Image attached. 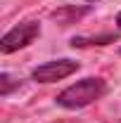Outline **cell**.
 I'll return each instance as SVG.
<instances>
[{"label":"cell","mask_w":121,"mask_h":123,"mask_svg":"<svg viewBox=\"0 0 121 123\" xmlns=\"http://www.w3.org/2000/svg\"><path fill=\"white\" fill-rule=\"evenodd\" d=\"M105 92H107V85L102 78H83L74 85L64 88L55 99L64 109H83L88 104H93L95 99H100Z\"/></svg>","instance_id":"6da1fadb"},{"label":"cell","mask_w":121,"mask_h":123,"mask_svg":"<svg viewBox=\"0 0 121 123\" xmlns=\"http://www.w3.org/2000/svg\"><path fill=\"white\" fill-rule=\"evenodd\" d=\"M116 24H119V31H121V12H119V17H116Z\"/></svg>","instance_id":"52a82bcc"},{"label":"cell","mask_w":121,"mask_h":123,"mask_svg":"<svg viewBox=\"0 0 121 123\" xmlns=\"http://www.w3.org/2000/svg\"><path fill=\"white\" fill-rule=\"evenodd\" d=\"M88 2H97V0H88Z\"/></svg>","instance_id":"ba28073f"},{"label":"cell","mask_w":121,"mask_h":123,"mask_svg":"<svg viewBox=\"0 0 121 123\" xmlns=\"http://www.w3.org/2000/svg\"><path fill=\"white\" fill-rule=\"evenodd\" d=\"M78 71V62L74 59H55V62H45L40 66H36L31 71V78L38 80V83H55L62 78L71 76Z\"/></svg>","instance_id":"3957f363"},{"label":"cell","mask_w":121,"mask_h":123,"mask_svg":"<svg viewBox=\"0 0 121 123\" xmlns=\"http://www.w3.org/2000/svg\"><path fill=\"white\" fill-rule=\"evenodd\" d=\"M38 36H40V24H38V21H21L19 26L10 29L0 38V52H2V55L17 52V50H21V47L31 45Z\"/></svg>","instance_id":"7a4b0ae2"},{"label":"cell","mask_w":121,"mask_h":123,"mask_svg":"<svg viewBox=\"0 0 121 123\" xmlns=\"http://www.w3.org/2000/svg\"><path fill=\"white\" fill-rule=\"evenodd\" d=\"M86 12H88V7H74V5H67V7H60L57 12H52V19L60 21L62 26H69V24H74L78 17H83Z\"/></svg>","instance_id":"277c9868"},{"label":"cell","mask_w":121,"mask_h":123,"mask_svg":"<svg viewBox=\"0 0 121 123\" xmlns=\"http://www.w3.org/2000/svg\"><path fill=\"white\" fill-rule=\"evenodd\" d=\"M116 40V33H102V36H93V38H71L74 47H86V45H109Z\"/></svg>","instance_id":"5b68a950"},{"label":"cell","mask_w":121,"mask_h":123,"mask_svg":"<svg viewBox=\"0 0 121 123\" xmlns=\"http://www.w3.org/2000/svg\"><path fill=\"white\" fill-rule=\"evenodd\" d=\"M21 83L17 80V78H12L10 74H0V97H7L10 92L14 90V88H19Z\"/></svg>","instance_id":"8992f818"}]
</instances>
